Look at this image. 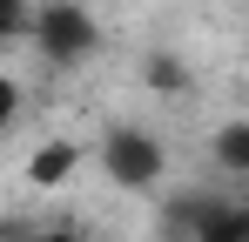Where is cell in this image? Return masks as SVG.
<instances>
[{"mask_svg": "<svg viewBox=\"0 0 249 242\" xmlns=\"http://www.w3.org/2000/svg\"><path fill=\"white\" fill-rule=\"evenodd\" d=\"M101 175L115 182V189H128V195H142V189H155L168 175V148L148 135V128H108L101 135Z\"/></svg>", "mask_w": 249, "mask_h": 242, "instance_id": "1", "label": "cell"}, {"mask_svg": "<svg viewBox=\"0 0 249 242\" xmlns=\"http://www.w3.org/2000/svg\"><path fill=\"white\" fill-rule=\"evenodd\" d=\"M34 47H41L54 68H74V61H88L94 47H101V27H94V14L88 7H74V0H47L41 14H34Z\"/></svg>", "mask_w": 249, "mask_h": 242, "instance_id": "2", "label": "cell"}, {"mask_svg": "<svg viewBox=\"0 0 249 242\" xmlns=\"http://www.w3.org/2000/svg\"><path fill=\"white\" fill-rule=\"evenodd\" d=\"M74 168H81V148H74V141H41V148L27 155V182H34V189H61Z\"/></svg>", "mask_w": 249, "mask_h": 242, "instance_id": "3", "label": "cell"}, {"mask_svg": "<svg viewBox=\"0 0 249 242\" xmlns=\"http://www.w3.org/2000/svg\"><path fill=\"white\" fill-rule=\"evenodd\" d=\"M196 242H249V208H202Z\"/></svg>", "mask_w": 249, "mask_h": 242, "instance_id": "4", "label": "cell"}, {"mask_svg": "<svg viewBox=\"0 0 249 242\" xmlns=\"http://www.w3.org/2000/svg\"><path fill=\"white\" fill-rule=\"evenodd\" d=\"M209 148H215V161H222L229 175H249V121H222Z\"/></svg>", "mask_w": 249, "mask_h": 242, "instance_id": "5", "label": "cell"}, {"mask_svg": "<svg viewBox=\"0 0 249 242\" xmlns=\"http://www.w3.org/2000/svg\"><path fill=\"white\" fill-rule=\"evenodd\" d=\"M20 27H34V7L27 0H0V40H14Z\"/></svg>", "mask_w": 249, "mask_h": 242, "instance_id": "6", "label": "cell"}, {"mask_svg": "<svg viewBox=\"0 0 249 242\" xmlns=\"http://www.w3.org/2000/svg\"><path fill=\"white\" fill-rule=\"evenodd\" d=\"M14 115H20V81H14V74H0V135L14 128Z\"/></svg>", "mask_w": 249, "mask_h": 242, "instance_id": "7", "label": "cell"}, {"mask_svg": "<svg viewBox=\"0 0 249 242\" xmlns=\"http://www.w3.org/2000/svg\"><path fill=\"white\" fill-rule=\"evenodd\" d=\"M148 81H155V87H182V61H148Z\"/></svg>", "mask_w": 249, "mask_h": 242, "instance_id": "8", "label": "cell"}, {"mask_svg": "<svg viewBox=\"0 0 249 242\" xmlns=\"http://www.w3.org/2000/svg\"><path fill=\"white\" fill-rule=\"evenodd\" d=\"M20 242H81L74 229H34V236H20Z\"/></svg>", "mask_w": 249, "mask_h": 242, "instance_id": "9", "label": "cell"}, {"mask_svg": "<svg viewBox=\"0 0 249 242\" xmlns=\"http://www.w3.org/2000/svg\"><path fill=\"white\" fill-rule=\"evenodd\" d=\"M182 242H196V236H182Z\"/></svg>", "mask_w": 249, "mask_h": 242, "instance_id": "10", "label": "cell"}]
</instances>
